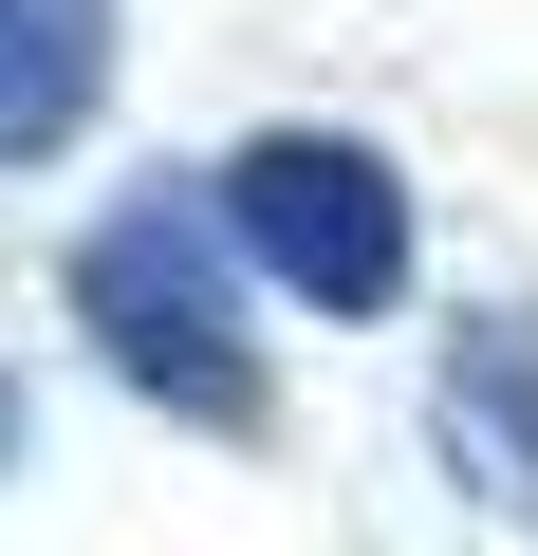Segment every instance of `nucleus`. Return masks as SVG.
<instances>
[{
    "label": "nucleus",
    "instance_id": "nucleus-1",
    "mask_svg": "<svg viewBox=\"0 0 538 556\" xmlns=\"http://www.w3.org/2000/svg\"><path fill=\"white\" fill-rule=\"evenodd\" d=\"M75 334L167 427H260V334H241V223H223V186H130L75 241Z\"/></svg>",
    "mask_w": 538,
    "mask_h": 556
},
{
    "label": "nucleus",
    "instance_id": "nucleus-3",
    "mask_svg": "<svg viewBox=\"0 0 538 556\" xmlns=\"http://www.w3.org/2000/svg\"><path fill=\"white\" fill-rule=\"evenodd\" d=\"M427 427H446V464L538 538V316H464L446 371H427Z\"/></svg>",
    "mask_w": 538,
    "mask_h": 556
},
{
    "label": "nucleus",
    "instance_id": "nucleus-2",
    "mask_svg": "<svg viewBox=\"0 0 538 556\" xmlns=\"http://www.w3.org/2000/svg\"><path fill=\"white\" fill-rule=\"evenodd\" d=\"M223 223H241V260L279 278V298H316V316H390V298H409V186H390L372 130H260V149L223 167Z\"/></svg>",
    "mask_w": 538,
    "mask_h": 556
},
{
    "label": "nucleus",
    "instance_id": "nucleus-4",
    "mask_svg": "<svg viewBox=\"0 0 538 556\" xmlns=\"http://www.w3.org/2000/svg\"><path fill=\"white\" fill-rule=\"evenodd\" d=\"M112 93V0H0V167L75 149Z\"/></svg>",
    "mask_w": 538,
    "mask_h": 556
},
{
    "label": "nucleus",
    "instance_id": "nucleus-5",
    "mask_svg": "<svg viewBox=\"0 0 538 556\" xmlns=\"http://www.w3.org/2000/svg\"><path fill=\"white\" fill-rule=\"evenodd\" d=\"M20 445H38V408H20V371H0V482H20Z\"/></svg>",
    "mask_w": 538,
    "mask_h": 556
}]
</instances>
